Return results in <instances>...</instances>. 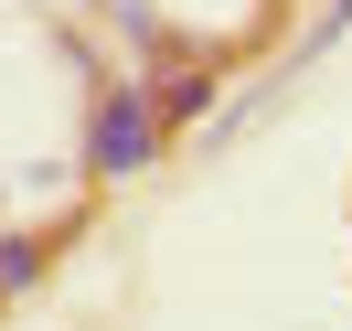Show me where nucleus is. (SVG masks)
<instances>
[{"instance_id": "2", "label": "nucleus", "mask_w": 352, "mask_h": 331, "mask_svg": "<svg viewBox=\"0 0 352 331\" xmlns=\"http://www.w3.org/2000/svg\"><path fill=\"white\" fill-rule=\"evenodd\" d=\"M214 86H224V54H192V43H182L171 65H150V96H160L171 129H192V118L214 107Z\"/></svg>"}, {"instance_id": "5", "label": "nucleus", "mask_w": 352, "mask_h": 331, "mask_svg": "<svg viewBox=\"0 0 352 331\" xmlns=\"http://www.w3.org/2000/svg\"><path fill=\"white\" fill-rule=\"evenodd\" d=\"M342 32H352V0H320V22H309V43H299V65H320V54L342 43Z\"/></svg>"}, {"instance_id": "4", "label": "nucleus", "mask_w": 352, "mask_h": 331, "mask_svg": "<svg viewBox=\"0 0 352 331\" xmlns=\"http://www.w3.org/2000/svg\"><path fill=\"white\" fill-rule=\"evenodd\" d=\"M54 246H65V224H11V235H0V299H22Z\"/></svg>"}, {"instance_id": "1", "label": "nucleus", "mask_w": 352, "mask_h": 331, "mask_svg": "<svg viewBox=\"0 0 352 331\" xmlns=\"http://www.w3.org/2000/svg\"><path fill=\"white\" fill-rule=\"evenodd\" d=\"M171 150V118H160V96H150V75H118V86H96V107H86V182H139L150 160Z\"/></svg>"}, {"instance_id": "3", "label": "nucleus", "mask_w": 352, "mask_h": 331, "mask_svg": "<svg viewBox=\"0 0 352 331\" xmlns=\"http://www.w3.org/2000/svg\"><path fill=\"white\" fill-rule=\"evenodd\" d=\"M96 22L129 43V75H150V65H171V54H182V32L160 22V0H96Z\"/></svg>"}]
</instances>
